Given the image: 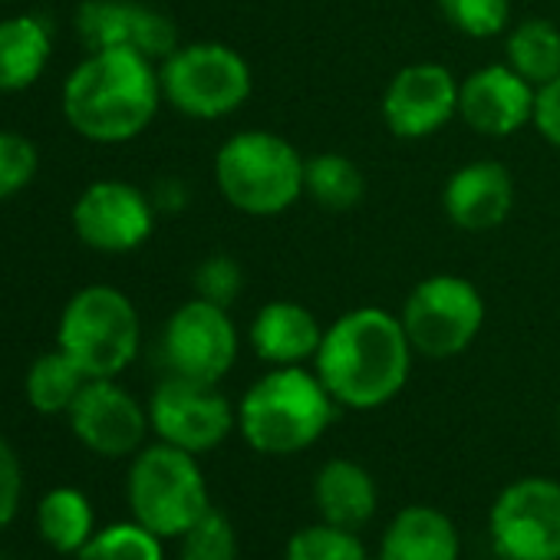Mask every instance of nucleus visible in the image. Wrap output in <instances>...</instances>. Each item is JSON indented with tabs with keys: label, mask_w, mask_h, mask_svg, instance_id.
Instances as JSON below:
<instances>
[{
	"label": "nucleus",
	"mask_w": 560,
	"mask_h": 560,
	"mask_svg": "<svg viewBox=\"0 0 560 560\" xmlns=\"http://www.w3.org/2000/svg\"><path fill=\"white\" fill-rule=\"evenodd\" d=\"M152 195L122 178H100L86 185L73 205L77 237L100 254H129L139 250L155 231Z\"/></svg>",
	"instance_id": "f8f14e48"
},
{
	"label": "nucleus",
	"mask_w": 560,
	"mask_h": 560,
	"mask_svg": "<svg viewBox=\"0 0 560 560\" xmlns=\"http://www.w3.org/2000/svg\"><path fill=\"white\" fill-rule=\"evenodd\" d=\"M77 34L86 50L129 47L155 63L178 47L175 21L142 0H83L77 11Z\"/></svg>",
	"instance_id": "2eb2a0df"
},
{
	"label": "nucleus",
	"mask_w": 560,
	"mask_h": 560,
	"mask_svg": "<svg viewBox=\"0 0 560 560\" xmlns=\"http://www.w3.org/2000/svg\"><path fill=\"white\" fill-rule=\"evenodd\" d=\"M412 343L396 314L357 307L340 314L320 340L314 373L340 409L370 412L389 406L409 383Z\"/></svg>",
	"instance_id": "f257e3e1"
},
{
	"label": "nucleus",
	"mask_w": 560,
	"mask_h": 560,
	"mask_svg": "<svg viewBox=\"0 0 560 560\" xmlns=\"http://www.w3.org/2000/svg\"><path fill=\"white\" fill-rule=\"evenodd\" d=\"M458 527L445 511L409 504L386 524L376 560H458Z\"/></svg>",
	"instance_id": "6ab92c4d"
},
{
	"label": "nucleus",
	"mask_w": 560,
	"mask_h": 560,
	"mask_svg": "<svg viewBox=\"0 0 560 560\" xmlns=\"http://www.w3.org/2000/svg\"><path fill=\"white\" fill-rule=\"evenodd\" d=\"M86 383H90L86 373L57 347L31 363L24 393L40 416H67Z\"/></svg>",
	"instance_id": "393cba45"
},
{
	"label": "nucleus",
	"mask_w": 560,
	"mask_h": 560,
	"mask_svg": "<svg viewBox=\"0 0 560 560\" xmlns=\"http://www.w3.org/2000/svg\"><path fill=\"white\" fill-rule=\"evenodd\" d=\"M198 455L175 448L168 442L142 445L126 475V498L132 521L149 527L152 534L182 537L208 508V481Z\"/></svg>",
	"instance_id": "423d86ee"
},
{
	"label": "nucleus",
	"mask_w": 560,
	"mask_h": 560,
	"mask_svg": "<svg viewBox=\"0 0 560 560\" xmlns=\"http://www.w3.org/2000/svg\"><path fill=\"white\" fill-rule=\"evenodd\" d=\"M557 432H560V409H557Z\"/></svg>",
	"instance_id": "f704fd0d"
},
{
	"label": "nucleus",
	"mask_w": 560,
	"mask_h": 560,
	"mask_svg": "<svg viewBox=\"0 0 560 560\" xmlns=\"http://www.w3.org/2000/svg\"><path fill=\"white\" fill-rule=\"evenodd\" d=\"M514 208V178L494 159H475L455 168L442 188V211L462 231H491Z\"/></svg>",
	"instance_id": "f3484780"
},
{
	"label": "nucleus",
	"mask_w": 560,
	"mask_h": 560,
	"mask_svg": "<svg viewBox=\"0 0 560 560\" xmlns=\"http://www.w3.org/2000/svg\"><path fill=\"white\" fill-rule=\"evenodd\" d=\"M504 63L514 73H521L534 90L557 80L560 77V27L544 18L521 21L514 31H508Z\"/></svg>",
	"instance_id": "5701e85b"
},
{
	"label": "nucleus",
	"mask_w": 560,
	"mask_h": 560,
	"mask_svg": "<svg viewBox=\"0 0 560 560\" xmlns=\"http://www.w3.org/2000/svg\"><path fill=\"white\" fill-rule=\"evenodd\" d=\"M152 205H155V211L178 214V211L188 205V188H185V182H178V178H162V182L155 185V191H152Z\"/></svg>",
	"instance_id": "72a5a7b5"
},
{
	"label": "nucleus",
	"mask_w": 560,
	"mask_h": 560,
	"mask_svg": "<svg viewBox=\"0 0 560 560\" xmlns=\"http://www.w3.org/2000/svg\"><path fill=\"white\" fill-rule=\"evenodd\" d=\"M40 172V149L18 129H0V201L21 195Z\"/></svg>",
	"instance_id": "c756f323"
},
{
	"label": "nucleus",
	"mask_w": 560,
	"mask_h": 560,
	"mask_svg": "<svg viewBox=\"0 0 560 560\" xmlns=\"http://www.w3.org/2000/svg\"><path fill=\"white\" fill-rule=\"evenodd\" d=\"M455 73L435 60L402 67L383 93V122L402 142H419L458 116Z\"/></svg>",
	"instance_id": "ddd939ff"
},
{
	"label": "nucleus",
	"mask_w": 560,
	"mask_h": 560,
	"mask_svg": "<svg viewBox=\"0 0 560 560\" xmlns=\"http://www.w3.org/2000/svg\"><path fill=\"white\" fill-rule=\"evenodd\" d=\"M237 327L228 307L191 298L185 301L162 330V357L172 376L221 383L237 363Z\"/></svg>",
	"instance_id": "9b49d317"
},
{
	"label": "nucleus",
	"mask_w": 560,
	"mask_h": 560,
	"mask_svg": "<svg viewBox=\"0 0 560 560\" xmlns=\"http://www.w3.org/2000/svg\"><path fill=\"white\" fill-rule=\"evenodd\" d=\"M399 320L416 357L452 360L478 340L485 327V298L468 277L432 273L409 291Z\"/></svg>",
	"instance_id": "6e6552de"
},
{
	"label": "nucleus",
	"mask_w": 560,
	"mask_h": 560,
	"mask_svg": "<svg viewBox=\"0 0 560 560\" xmlns=\"http://www.w3.org/2000/svg\"><path fill=\"white\" fill-rule=\"evenodd\" d=\"M54 54L50 24L37 14H14L0 21V96L31 90Z\"/></svg>",
	"instance_id": "412c9836"
},
{
	"label": "nucleus",
	"mask_w": 560,
	"mask_h": 560,
	"mask_svg": "<svg viewBox=\"0 0 560 560\" xmlns=\"http://www.w3.org/2000/svg\"><path fill=\"white\" fill-rule=\"evenodd\" d=\"M162 80L155 60L129 47L90 50L60 90V106L77 136L96 145L139 139L159 116Z\"/></svg>",
	"instance_id": "f03ea898"
},
{
	"label": "nucleus",
	"mask_w": 560,
	"mask_h": 560,
	"mask_svg": "<svg viewBox=\"0 0 560 560\" xmlns=\"http://www.w3.org/2000/svg\"><path fill=\"white\" fill-rule=\"evenodd\" d=\"M337 399L307 366H270L237 406L241 439L260 455H298L330 429Z\"/></svg>",
	"instance_id": "7ed1b4c3"
},
{
	"label": "nucleus",
	"mask_w": 560,
	"mask_h": 560,
	"mask_svg": "<svg viewBox=\"0 0 560 560\" xmlns=\"http://www.w3.org/2000/svg\"><path fill=\"white\" fill-rule=\"evenodd\" d=\"M314 504L324 521L360 530L380 504L376 478L353 458H330L314 478Z\"/></svg>",
	"instance_id": "aec40b11"
},
{
	"label": "nucleus",
	"mask_w": 560,
	"mask_h": 560,
	"mask_svg": "<svg viewBox=\"0 0 560 560\" xmlns=\"http://www.w3.org/2000/svg\"><path fill=\"white\" fill-rule=\"evenodd\" d=\"M530 126L540 132V139L553 149H560V77L537 86L534 96V119Z\"/></svg>",
	"instance_id": "473e14b6"
},
{
	"label": "nucleus",
	"mask_w": 560,
	"mask_h": 560,
	"mask_svg": "<svg viewBox=\"0 0 560 560\" xmlns=\"http://www.w3.org/2000/svg\"><path fill=\"white\" fill-rule=\"evenodd\" d=\"M284 560H370V553L357 530L320 521V524L301 527L288 540Z\"/></svg>",
	"instance_id": "bb28decb"
},
{
	"label": "nucleus",
	"mask_w": 560,
	"mask_h": 560,
	"mask_svg": "<svg viewBox=\"0 0 560 560\" xmlns=\"http://www.w3.org/2000/svg\"><path fill=\"white\" fill-rule=\"evenodd\" d=\"M537 90L508 63H488L458 83V116L488 139H508L530 126Z\"/></svg>",
	"instance_id": "dca6fc26"
},
{
	"label": "nucleus",
	"mask_w": 560,
	"mask_h": 560,
	"mask_svg": "<svg viewBox=\"0 0 560 560\" xmlns=\"http://www.w3.org/2000/svg\"><path fill=\"white\" fill-rule=\"evenodd\" d=\"M304 155L284 136L244 129L221 142L214 185L221 198L250 218H277L304 198Z\"/></svg>",
	"instance_id": "20e7f679"
},
{
	"label": "nucleus",
	"mask_w": 560,
	"mask_h": 560,
	"mask_svg": "<svg viewBox=\"0 0 560 560\" xmlns=\"http://www.w3.org/2000/svg\"><path fill=\"white\" fill-rule=\"evenodd\" d=\"M37 530L57 553L77 557L86 547V540L96 534L93 501L73 485L50 488L37 504Z\"/></svg>",
	"instance_id": "4be33fe9"
},
{
	"label": "nucleus",
	"mask_w": 560,
	"mask_h": 560,
	"mask_svg": "<svg viewBox=\"0 0 560 560\" xmlns=\"http://www.w3.org/2000/svg\"><path fill=\"white\" fill-rule=\"evenodd\" d=\"M149 425L159 442L205 455L237 429V409L214 383L165 376L149 399Z\"/></svg>",
	"instance_id": "9d476101"
},
{
	"label": "nucleus",
	"mask_w": 560,
	"mask_h": 560,
	"mask_svg": "<svg viewBox=\"0 0 560 560\" xmlns=\"http://www.w3.org/2000/svg\"><path fill=\"white\" fill-rule=\"evenodd\" d=\"M366 195L363 168L343 152H320L304 162V198L324 211H350Z\"/></svg>",
	"instance_id": "b1692460"
},
{
	"label": "nucleus",
	"mask_w": 560,
	"mask_h": 560,
	"mask_svg": "<svg viewBox=\"0 0 560 560\" xmlns=\"http://www.w3.org/2000/svg\"><path fill=\"white\" fill-rule=\"evenodd\" d=\"M162 100L198 122H218L234 116L254 90V73L247 60L218 40L178 44L162 63Z\"/></svg>",
	"instance_id": "0eeeda50"
},
{
	"label": "nucleus",
	"mask_w": 560,
	"mask_h": 560,
	"mask_svg": "<svg viewBox=\"0 0 560 560\" xmlns=\"http://www.w3.org/2000/svg\"><path fill=\"white\" fill-rule=\"evenodd\" d=\"M494 560H501V557H494Z\"/></svg>",
	"instance_id": "c9c22d12"
},
{
	"label": "nucleus",
	"mask_w": 560,
	"mask_h": 560,
	"mask_svg": "<svg viewBox=\"0 0 560 560\" xmlns=\"http://www.w3.org/2000/svg\"><path fill=\"white\" fill-rule=\"evenodd\" d=\"M324 330L317 314L298 301H267L247 330L250 350L267 366H304L314 363Z\"/></svg>",
	"instance_id": "a211bd4d"
},
{
	"label": "nucleus",
	"mask_w": 560,
	"mask_h": 560,
	"mask_svg": "<svg viewBox=\"0 0 560 560\" xmlns=\"http://www.w3.org/2000/svg\"><path fill=\"white\" fill-rule=\"evenodd\" d=\"M439 11L468 40L501 37L511 24V0H439Z\"/></svg>",
	"instance_id": "c85d7f7f"
},
{
	"label": "nucleus",
	"mask_w": 560,
	"mask_h": 560,
	"mask_svg": "<svg viewBox=\"0 0 560 560\" xmlns=\"http://www.w3.org/2000/svg\"><path fill=\"white\" fill-rule=\"evenodd\" d=\"M488 534L501 560H560V481H511L491 504Z\"/></svg>",
	"instance_id": "1a4fd4ad"
},
{
	"label": "nucleus",
	"mask_w": 560,
	"mask_h": 560,
	"mask_svg": "<svg viewBox=\"0 0 560 560\" xmlns=\"http://www.w3.org/2000/svg\"><path fill=\"white\" fill-rule=\"evenodd\" d=\"M77 560H165L162 537L139 521H122L96 530Z\"/></svg>",
	"instance_id": "a878e982"
},
{
	"label": "nucleus",
	"mask_w": 560,
	"mask_h": 560,
	"mask_svg": "<svg viewBox=\"0 0 560 560\" xmlns=\"http://www.w3.org/2000/svg\"><path fill=\"white\" fill-rule=\"evenodd\" d=\"M178 560H237V530L221 508H208L182 537Z\"/></svg>",
	"instance_id": "cd10ccee"
},
{
	"label": "nucleus",
	"mask_w": 560,
	"mask_h": 560,
	"mask_svg": "<svg viewBox=\"0 0 560 560\" xmlns=\"http://www.w3.org/2000/svg\"><path fill=\"white\" fill-rule=\"evenodd\" d=\"M195 298L211 301L218 307H231L244 288V270L241 260H234L231 254H208L198 267H195Z\"/></svg>",
	"instance_id": "7c9ffc66"
},
{
	"label": "nucleus",
	"mask_w": 560,
	"mask_h": 560,
	"mask_svg": "<svg viewBox=\"0 0 560 560\" xmlns=\"http://www.w3.org/2000/svg\"><path fill=\"white\" fill-rule=\"evenodd\" d=\"M21 498H24V465L14 445L0 435V530L18 517Z\"/></svg>",
	"instance_id": "2f4dec72"
},
{
	"label": "nucleus",
	"mask_w": 560,
	"mask_h": 560,
	"mask_svg": "<svg viewBox=\"0 0 560 560\" xmlns=\"http://www.w3.org/2000/svg\"><path fill=\"white\" fill-rule=\"evenodd\" d=\"M83 448L103 458H126L145 445L149 406H142L116 380H90L67 412Z\"/></svg>",
	"instance_id": "4468645a"
},
{
	"label": "nucleus",
	"mask_w": 560,
	"mask_h": 560,
	"mask_svg": "<svg viewBox=\"0 0 560 560\" xmlns=\"http://www.w3.org/2000/svg\"><path fill=\"white\" fill-rule=\"evenodd\" d=\"M57 347L86 373V380H116L139 357V311L119 288L90 284L67 301L57 324Z\"/></svg>",
	"instance_id": "39448f33"
}]
</instances>
